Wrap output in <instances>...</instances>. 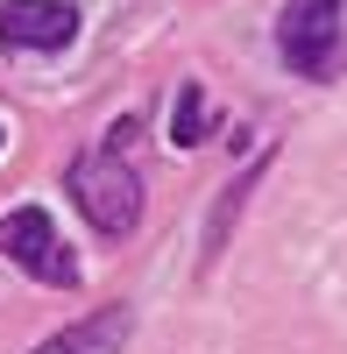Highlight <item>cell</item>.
<instances>
[{
    "label": "cell",
    "mask_w": 347,
    "mask_h": 354,
    "mask_svg": "<svg viewBox=\"0 0 347 354\" xmlns=\"http://www.w3.org/2000/svg\"><path fill=\"white\" fill-rule=\"evenodd\" d=\"M276 50L298 78L326 85L347 64V0H283L276 15Z\"/></svg>",
    "instance_id": "2"
},
{
    "label": "cell",
    "mask_w": 347,
    "mask_h": 354,
    "mask_svg": "<svg viewBox=\"0 0 347 354\" xmlns=\"http://www.w3.org/2000/svg\"><path fill=\"white\" fill-rule=\"evenodd\" d=\"M0 142H8V128H0Z\"/></svg>",
    "instance_id": "8"
},
{
    "label": "cell",
    "mask_w": 347,
    "mask_h": 354,
    "mask_svg": "<svg viewBox=\"0 0 347 354\" xmlns=\"http://www.w3.org/2000/svg\"><path fill=\"white\" fill-rule=\"evenodd\" d=\"M0 255H8L21 277L50 283V290H71L78 283V255L64 248V234L50 227L43 205H15V213L0 220Z\"/></svg>",
    "instance_id": "3"
},
{
    "label": "cell",
    "mask_w": 347,
    "mask_h": 354,
    "mask_svg": "<svg viewBox=\"0 0 347 354\" xmlns=\"http://www.w3.org/2000/svg\"><path fill=\"white\" fill-rule=\"evenodd\" d=\"M128 333H135V312L128 305H100V312H85L78 326L50 333L43 347H28V354H121Z\"/></svg>",
    "instance_id": "5"
},
{
    "label": "cell",
    "mask_w": 347,
    "mask_h": 354,
    "mask_svg": "<svg viewBox=\"0 0 347 354\" xmlns=\"http://www.w3.org/2000/svg\"><path fill=\"white\" fill-rule=\"evenodd\" d=\"M213 128V106H206V85H178V106H170V142L191 149V142H206Z\"/></svg>",
    "instance_id": "7"
},
{
    "label": "cell",
    "mask_w": 347,
    "mask_h": 354,
    "mask_svg": "<svg viewBox=\"0 0 347 354\" xmlns=\"http://www.w3.org/2000/svg\"><path fill=\"white\" fill-rule=\"evenodd\" d=\"M263 170H270V156H255L241 177H234V185H227L220 192V205H213V220H206V255H198V262H206V270H213V262L227 255V234H234V220H241V205L255 198V185H263Z\"/></svg>",
    "instance_id": "6"
},
{
    "label": "cell",
    "mask_w": 347,
    "mask_h": 354,
    "mask_svg": "<svg viewBox=\"0 0 347 354\" xmlns=\"http://www.w3.org/2000/svg\"><path fill=\"white\" fill-rule=\"evenodd\" d=\"M71 36H78V8H64V0H8L0 8L8 50H64Z\"/></svg>",
    "instance_id": "4"
},
{
    "label": "cell",
    "mask_w": 347,
    "mask_h": 354,
    "mask_svg": "<svg viewBox=\"0 0 347 354\" xmlns=\"http://www.w3.org/2000/svg\"><path fill=\"white\" fill-rule=\"evenodd\" d=\"M64 185L78 198V213L93 220V234H106V241L135 234V220H142V177H135V163L121 149H85L64 170Z\"/></svg>",
    "instance_id": "1"
}]
</instances>
